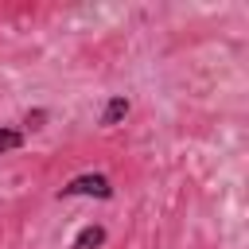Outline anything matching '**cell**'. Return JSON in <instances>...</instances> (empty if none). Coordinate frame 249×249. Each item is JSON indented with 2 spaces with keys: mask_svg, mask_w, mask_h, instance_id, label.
<instances>
[{
  "mask_svg": "<svg viewBox=\"0 0 249 249\" xmlns=\"http://www.w3.org/2000/svg\"><path fill=\"white\" fill-rule=\"evenodd\" d=\"M74 195H93V198H113V183L105 179V175H78V179H70L62 191H58V198H74Z\"/></svg>",
  "mask_w": 249,
  "mask_h": 249,
  "instance_id": "obj_1",
  "label": "cell"
},
{
  "mask_svg": "<svg viewBox=\"0 0 249 249\" xmlns=\"http://www.w3.org/2000/svg\"><path fill=\"white\" fill-rule=\"evenodd\" d=\"M101 241H105V230H101V226H82L70 249H97Z\"/></svg>",
  "mask_w": 249,
  "mask_h": 249,
  "instance_id": "obj_2",
  "label": "cell"
},
{
  "mask_svg": "<svg viewBox=\"0 0 249 249\" xmlns=\"http://www.w3.org/2000/svg\"><path fill=\"white\" fill-rule=\"evenodd\" d=\"M121 117H128V97H109L105 113H101V124H117Z\"/></svg>",
  "mask_w": 249,
  "mask_h": 249,
  "instance_id": "obj_3",
  "label": "cell"
},
{
  "mask_svg": "<svg viewBox=\"0 0 249 249\" xmlns=\"http://www.w3.org/2000/svg\"><path fill=\"white\" fill-rule=\"evenodd\" d=\"M19 144H23V132L19 128H0V156L4 152H16Z\"/></svg>",
  "mask_w": 249,
  "mask_h": 249,
  "instance_id": "obj_4",
  "label": "cell"
},
{
  "mask_svg": "<svg viewBox=\"0 0 249 249\" xmlns=\"http://www.w3.org/2000/svg\"><path fill=\"white\" fill-rule=\"evenodd\" d=\"M43 121H47V113H43V109H35V113H27V121H23V124H27V128H43Z\"/></svg>",
  "mask_w": 249,
  "mask_h": 249,
  "instance_id": "obj_5",
  "label": "cell"
}]
</instances>
